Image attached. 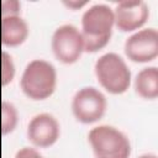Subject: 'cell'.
Here are the masks:
<instances>
[{"label":"cell","instance_id":"obj_4","mask_svg":"<svg viewBox=\"0 0 158 158\" xmlns=\"http://www.w3.org/2000/svg\"><path fill=\"white\" fill-rule=\"evenodd\" d=\"M88 142L95 158H130L131 142L127 135L112 125H96L88 132Z\"/></svg>","mask_w":158,"mask_h":158},{"label":"cell","instance_id":"obj_6","mask_svg":"<svg viewBox=\"0 0 158 158\" xmlns=\"http://www.w3.org/2000/svg\"><path fill=\"white\" fill-rule=\"evenodd\" d=\"M51 49L57 60L63 64L77 63L84 53L80 30L73 23H62L52 33Z\"/></svg>","mask_w":158,"mask_h":158},{"label":"cell","instance_id":"obj_12","mask_svg":"<svg viewBox=\"0 0 158 158\" xmlns=\"http://www.w3.org/2000/svg\"><path fill=\"white\" fill-rule=\"evenodd\" d=\"M19 123V111L14 102L2 100L1 101V133L9 135L15 131Z\"/></svg>","mask_w":158,"mask_h":158},{"label":"cell","instance_id":"obj_9","mask_svg":"<svg viewBox=\"0 0 158 158\" xmlns=\"http://www.w3.org/2000/svg\"><path fill=\"white\" fill-rule=\"evenodd\" d=\"M114 9L115 27L122 32H135L149 17V6L143 0H121Z\"/></svg>","mask_w":158,"mask_h":158},{"label":"cell","instance_id":"obj_15","mask_svg":"<svg viewBox=\"0 0 158 158\" xmlns=\"http://www.w3.org/2000/svg\"><path fill=\"white\" fill-rule=\"evenodd\" d=\"M14 158H44V156L33 146H25L16 151Z\"/></svg>","mask_w":158,"mask_h":158},{"label":"cell","instance_id":"obj_17","mask_svg":"<svg viewBox=\"0 0 158 158\" xmlns=\"http://www.w3.org/2000/svg\"><path fill=\"white\" fill-rule=\"evenodd\" d=\"M137 158H157V156L154 153H143V154L138 156Z\"/></svg>","mask_w":158,"mask_h":158},{"label":"cell","instance_id":"obj_10","mask_svg":"<svg viewBox=\"0 0 158 158\" xmlns=\"http://www.w3.org/2000/svg\"><path fill=\"white\" fill-rule=\"evenodd\" d=\"M30 26L22 15L1 16V43L5 47H17L26 42Z\"/></svg>","mask_w":158,"mask_h":158},{"label":"cell","instance_id":"obj_16","mask_svg":"<svg viewBox=\"0 0 158 158\" xmlns=\"http://www.w3.org/2000/svg\"><path fill=\"white\" fill-rule=\"evenodd\" d=\"M88 4L89 2L86 0H64L63 1V5L70 10H79L84 6H86Z\"/></svg>","mask_w":158,"mask_h":158},{"label":"cell","instance_id":"obj_7","mask_svg":"<svg viewBox=\"0 0 158 158\" xmlns=\"http://www.w3.org/2000/svg\"><path fill=\"white\" fill-rule=\"evenodd\" d=\"M126 57L135 63H148L158 56V30L142 27L132 32L123 43Z\"/></svg>","mask_w":158,"mask_h":158},{"label":"cell","instance_id":"obj_2","mask_svg":"<svg viewBox=\"0 0 158 158\" xmlns=\"http://www.w3.org/2000/svg\"><path fill=\"white\" fill-rule=\"evenodd\" d=\"M58 83V73L53 63L43 58L30 60L21 74L20 88L31 100L41 101L51 98Z\"/></svg>","mask_w":158,"mask_h":158},{"label":"cell","instance_id":"obj_13","mask_svg":"<svg viewBox=\"0 0 158 158\" xmlns=\"http://www.w3.org/2000/svg\"><path fill=\"white\" fill-rule=\"evenodd\" d=\"M16 75V64L14 60V57L7 52H1V85L6 86L9 85Z\"/></svg>","mask_w":158,"mask_h":158},{"label":"cell","instance_id":"obj_8","mask_svg":"<svg viewBox=\"0 0 158 158\" xmlns=\"http://www.w3.org/2000/svg\"><path fill=\"white\" fill-rule=\"evenodd\" d=\"M26 136L36 148L52 147L60 137V123L51 112L36 114L27 123Z\"/></svg>","mask_w":158,"mask_h":158},{"label":"cell","instance_id":"obj_1","mask_svg":"<svg viewBox=\"0 0 158 158\" xmlns=\"http://www.w3.org/2000/svg\"><path fill=\"white\" fill-rule=\"evenodd\" d=\"M80 25L84 52H99L105 48L111 40L115 27L114 9L104 2L89 5L81 15Z\"/></svg>","mask_w":158,"mask_h":158},{"label":"cell","instance_id":"obj_14","mask_svg":"<svg viewBox=\"0 0 158 158\" xmlns=\"http://www.w3.org/2000/svg\"><path fill=\"white\" fill-rule=\"evenodd\" d=\"M21 15V2L19 0H2L1 1V16Z\"/></svg>","mask_w":158,"mask_h":158},{"label":"cell","instance_id":"obj_5","mask_svg":"<svg viewBox=\"0 0 158 158\" xmlns=\"http://www.w3.org/2000/svg\"><path fill=\"white\" fill-rule=\"evenodd\" d=\"M70 110L78 122L84 125L95 123L106 114V95L95 86H81L72 96Z\"/></svg>","mask_w":158,"mask_h":158},{"label":"cell","instance_id":"obj_11","mask_svg":"<svg viewBox=\"0 0 158 158\" xmlns=\"http://www.w3.org/2000/svg\"><path fill=\"white\" fill-rule=\"evenodd\" d=\"M133 88L138 96L154 100L158 96V68L156 65L143 67L133 79Z\"/></svg>","mask_w":158,"mask_h":158},{"label":"cell","instance_id":"obj_3","mask_svg":"<svg viewBox=\"0 0 158 158\" xmlns=\"http://www.w3.org/2000/svg\"><path fill=\"white\" fill-rule=\"evenodd\" d=\"M94 74L99 85L114 95L123 94L132 83V73L126 60L116 52H105L94 63Z\"/></svg>","mask_w":158,"mask_h":158}]
</instances>
